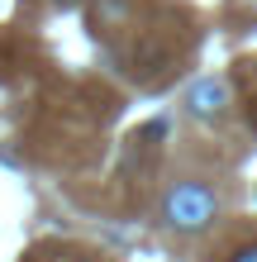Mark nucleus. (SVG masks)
Segmentation results:
<instances>
[{
  "instance_id": "nucleus-1",
  "label": "nucleus",
  "mask_w": 257,
  "mask_h": 262,
  "mask_svg": "<svg viewBox=\"0 0 257 262\" xmlns=\"http://www.w3.org/2000/svg\"><path fill=\"white\" fill-rule=\"evenodd\" d=\"M219 214V200L209 186L200 181H176V186L162 195V220H167L176 234H200V229Z\"/></svg>"
},
{
  "instance_id": "nucleus-2",
  "label": "nucleus",
  "mask_w": 257,
  "mask_h": 262,
  "mask_svg": "<svg viewBox=\"0 0 257 262\" xmlns=\"http://www.w3.org/2000/svg\"><path fill=\"white\" fill-rule=\"evenodd\" d=\"M186 110L195 119H219L229 110V81H224V76H200V81L186 91Z\"/></svg>"
},
{
  "instance_id": "nucleus-6",
  "label": "nucleus",
  "mask_w": 257,
  "mask_h": 262,
  "mask_svg": "<svg viewBox=\"0 0 257 262\" xmlns=\"http://www.w3.org/2000/svg\"><path fill=\"white\" fill-rule=\"evenodd\" d=\"M252 5H257V0H252Z\"/></svg>"
},
{
  "instance_id": "nucleus-3",
  "label": "nucleus",
  "mask_w": 257,
  "mask_h": 262,
  "mask_svg": "<svg viewBox=\"0 0 257 262\" xmlns=\"http://www.w3.org/2000/svg\"><path fill=\"white\" fill-rule=\"evenodd\" d=\"M129 14V0H100V10H96V24H119Z\"/></svg>"
},
{
  "instance_id": "nucleus-4",
  "label": "nucleus",
  "mask_w": 257,
  "mask_h": 262,
  "mask_svg": "<svg viewBox=\"0 0 257 262\" xmlns=\"http://www.w3.org/2000/svg\"><path fill=\"white\" fill-rule=\"evenodd\" d=\"M229 262H257V243H248V248H238Z\"/></svg>"
},
{
  "instance_id": "nucleus-5",
  "label": "nucleus",
  "mask_w": 257,
  "mask_h": 262,
  "mask_svg": "<svg viewBox=\"0 0 257 262\" xmlns=\"http://www.w3.org/2000/svg\"><path fill=\"white\" fill-rule=\"evenodd\" d=\"M53 5H57V10H77L81 0H53Z\"/></svg>"
}]
</instances>
